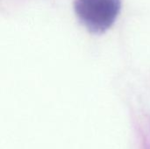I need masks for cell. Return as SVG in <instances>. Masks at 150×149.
<instances>
[{"instance_id":"1","label":"cell","mask_w":150,"mask_h":149,"mask_svg":"<svg viewBox=\"0 0 150 149\" xmlns=\"http://www.w3.org/2000/svg\"><path fill=\"white\" fill-rule=\"evenodd\" d=\"M74 11L80 23L93 34H102L116 21L121 0H74Z\"/></svg>"},{"instance_id":"2","label":"cell","mask_w":150,"mask_h":149,"mask_svg":"<svg viewBox=\"0 0 150 149\" xmlns=\"http://www.w3.org/2000/svg\"><path fill=\"white\" fill-rule=\"evenodd\" d=\"M140 149H150V125L144 130L140 131Z\"/></svg>"}]
</instances>
